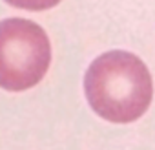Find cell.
Returning a JSON list of instances; mask_svg holds the SVG:
<instances>
[{
	"instance_id": "1",
	"label": "cell",
	"mask_w": 155,
	"mask_h": 150,
	"mask_svg": "<svg viewBox=\"0 0 155 150\" xmlns=\"http://www.w3.org/2000/svg\"><path fill=\"white\" fill-rule=\"evenodd\" d=\"M84 94L99 117L124 124L137 121L150 108L153 81L137 55L113 49L99 55L86 70Z\"/></svg>"
},
{
	"instance_id": "2",
	"label": "cell",
	"mask_w": 155,
	"mask_h": 150,
	"mask_svg": "<svg viewBox=\"0 0 155 150\" xmlns=\"http://www.w3.org/2000/svg\"><path fill=\"white\" fill-rule=\"evenodd\" d=\"M51 64V42L42 26L29 19L0 20V88L26 92L35 88Z\"/></svg>"
},
{
	"instance_id": "3",
	"label": "cell",
	"mask_w": 155,
	"mask_h": 150,
	"mask_svg": "<svg viewBox=\"0 0 155 150\" xmlns=\"http://www.w3.org/2000/svg\"><path fill=\"white\" fill-rule=\"evenodd\" d=\"M11 8L24 9V11H46L58 6L62 0H4Z\"/></svg>"
}]
</instances>
